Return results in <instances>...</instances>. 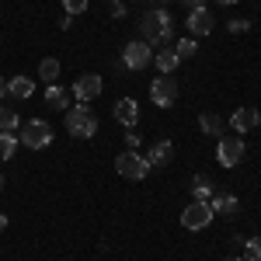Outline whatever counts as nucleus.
<instances>
[{
    "label": "nucleus",
    "instance_id": "obj_35",
    "mask_svg": "<svg viewBox=\"0 0 261 261\" xmlns=\"http://www.w3.org/2000/svg\"><path fill=\"white\" fill-rule=\"evenodd\" d=\"M108 4H112V0H108Z\"/></svg>",
    "mask_w": 261,
    "mask_h": 261
},
{
    "label": "nucleus",
    "instance_id": "obj_22",
    "mask_svg": "<svg viewBox=\"0 0 261 261\" xmlns=\"http://www.w3.org/2000/svg\"><path fill=\"white\" fill-rule=\"evenodd\" d=\"M174 53H178V60H192V56L199 53V45H195V39H181L178 45H174Z\"/></svg>",
    "mask_w": 261,
    "mask_h": 261
},
{
    "label": "nucleus",
    "instance_id": "obj_10",
    "mask_svg": "<svg viewBox=\"0 0 261 261\" xmlns=\"http://www.w3.org/2000/svg\"><path fill=\"white\" fill-rule=\"evenodd\" d=\"M230 125H233L237 133H251L254 125H261V112L254 105H244V108H237V112L230 115Z\"/></svg>",
    "mask_w": 261,
    "mask_h": 261
},
{
    "label": "nucleus",
    "instance_id": "obj_2",
    "mask_svg": "<svg viewBox=\"0 0 261 261\" xmlns=\"http://www.w3.org/2000/svg\"><path fill=\"white\" fill-rule=\"evenodd\" d=\"M66 133H70V136H84V140H91V136L98 133V115H94L87 105L70 108V112H66Z\"/></svg>",
    "mask_w": 261,
    "mask_h": 261
},
{
    "label": "nucleus",
    "instance_id": "obj_21",
    "mask_svg": "<svg viewBox=\"0 0 261 261\" xmlns=\"http://www.w3.org/2000/svg\"><path fill=\"white\" fill-rule=\"evenodd\" d=\"M14 129H18V112L4 105L0 108V133H14Z\"/></svg>",
    "mask_w": 261,
    "mask_h": 261
},
{
    "label": "nucleus",
    "instance_id": "obj_5",
    "mask_svg": "<svg viewBox=\"0 0 261 261\" xmlns=\"http://www.w3.org/2000/svg\"><path fill=\"white\" fill-rule=\"evenodd\" d=\"M150 98H153V105H161V108H171V105L178 101V81L167 77V73H161L157 81L150 84Z\"/></svg>",
    "mask_w": 261,
    "mask_h": 261
},
{
    "label": "nucleus",
    "instance_id": "obj_34",
    "mask_svg": "<svg viewBox=\"0 0 261 261\" xmlns=\"http://www.w3.org/2000/svg\"><path fill=\"white\" fill-rule=\"evenodd\" d=\"M153 4H167V0H153Z\"/></svg>",
    "mask_w": 261,
    "mask_h": 261
},
{
    "label": "nucleus",
    "instance_id": "obj_30",
    "mask_svg": "<svg viewBox=\"0 0 261 261\" xmlns=\"http://www.w3.org/2000/svg\"><path fill=\"white\" fill-rule=\"evenodd\" d=\"M4 226H7V216H0V230H4Z\"/></svg>",
    "mask_w": 261,
    "mask_h": 261
},
{
    "label": "nucleus",
    "instance_id": "obj_31",
    "mask_svg": "<svg viewBox=\"0 0 261 261\" xmlns=\"http://www.w3.org/2000/svg\"><path fill=\"white\" fill-rule=\"evenodd\" d=\"M223 261H244V258H223Z\"/></svg>",
    "mask_w": 261,
    "mask_h": 261
},
{
    "label": "nucleus",
    "instance_id": "obj_19",
    "mask_svg": "<svg viewBox=\"0 0 261 261\" xmlns=\"http://www.w3.org/2000/svg\"><path fill=\"white\" fill-rule=\"evenodd\" d=\"M39 77H42L45 84H56V77H60V60H56V56L42 60V63H39Z\"/></svg>",
    "mask_w": 261,
    "mask_h": 261
},
{
    "label": "nucleus",
    "instance_id": "obj_33",
    "mask_svg": "<svg viewBox=\"0 0 261 261\" xmlns=\"http://www.w3.org/2000/svg\"><path fill=\"white\" fill-rule=\"evenodd\" d=\"M0 188H4V174H0Z\"/></svg>",
    "mask_w": 261,
    "mask_h": 261
},
{
    "label": "nucleus",
    "instance_id": "obj_4",
    "mask_svg": "<svg viewBox=\"0 0 261 261\" xmlns=\"http://www.w3.org/2000/svg\"><path fill=\"white\" fill-rule=\"evenodd\" d=\"M115 171H119L125 181H143L146 174H150V161L129 150V153H122L119 161H115Z\"/></svg>",
    "mask_w": 261,
    "mask_h": 261
},
{
    "label": "nucleus",
    "instance_id": "obj_8",
    "mask_svg": "<svg viewBox=\"0 0 261 261\" xmlns=\"http://www.w3.org/2000/svg\"><path fill=\"white\" fill-rule=\"evenodd\" d=\"M244 157V140L241 136H220V146H216V161L223 167H237Z\"/></svg>",
    "mask_w": 261,
    "mask_h": 261
},
{
    "label": "nucleus",
    "instance_id": "obj_11",
    "mask_svg": "<svg viewBox=\"0 0 261 261\" xmlns=\"http://www.w3.org/2000/svg\"><path fill=\"white\" fill-rule=\"evenodd\" d=\"M188 32H192V35H209V32H213V14H209L205 7L188 11Z\"/></svg>",
    "mask_w": 261,
    "mask_h": 261
},
{
    "label": "nucleus",
    "instance_id": "obj_9",
    "mask_svg": "<svg viewBox=\"0 0 261 261\" xmlns=\"http://www.w3.org/2000/svg\"><path fill=\"white\" fill-rule=\"evenodd\" d=\"M101 77L98 73H84V77H77V84H73V98L81 101V105H87V101H94L101 94Z\"/></svg>",
    "mask_w": 261,
    "mask_h": 261
},
{
    "label": "nucleus",
    "instance_id": "obj_25",
    "mask_svg": "<svg viewBox=\"0 0 261 261\" xmlns=\"http://www.w3.org/2000/svg\"><path fill=\"white\" fill-rule=\"evenodd\" d=\"M63 7H66V14H84L87 11V0H63Z\"/></svg>",
    "mask_w": 261,
    "mask_h": 261
},
{
    "label": "nucleus",
    "instance_id": "obj_18",
    "mask_svg": "<svg viewBox=\"0 0 261 261\" xmlns=\"http://www.w3.org/2000/svg\"><path fill=\"white\" fill-rule=\"evenodd\" d=\"M45 105H49V108H66V105H70V94L63 91L60 84H49V91H45Z\"/></svg>",
    "mask_w": 261,
    "mask_h": 261
},
{
    "label": "nucleus",
    "instance_id": "obj_24",
    "mask_svg": "<svg viewBox=\"0 0 261 261\" xmlns=\"http://www.w3.org/2000/svg\"><path fill=\"white\" fill-rule=\"evenodd\" d=\"M244 247H247V261H261V237L244 241Z\"/></svg>",
    "mask_w": 261,
    "mask_h": 261
},
{
    "label": "nucleus",
    "instance_id": "obj_3",
    "mask_svg": "<svg viewBox=\"0 0 261 261\" xmlns=\"http://www.w3.org/2000/svg\"><path fill=\"white\" fill-rule=\"evenodd\" d=\"M28 150H45L49 143H53V129H49V122H42V119H32L24 129H21V136H18Z\"/></svg>",
    "mask_w": 261,
    "mask_h": 261
},
{
    "label": "nucleus",
    "instance_id": "obj_29",
    "mask_svg": "<svg viewBox=\"0 0 261 261\" xmlns=\"http://www.w3.org/2000/svg\"><path fill=\"white\" fill-rule=\"evenodd\" d=\"M4 94H7V84H4V81H0V98H4Z\"/></svg>",
    "mask_w": 261,
    "mask_h": 261
},
{
    "label": "nucleus",
    "instance_id": "obj_28",
    "mask_svg": "<svg viewBox=\"0 0 261 261\" xmlns=\"http://www.w3.org/2000/svg\"><path fill=\"white\" fill-rule=\"evenodd\" d=\"M181 4H185L188 11H195V7H205V0H181Z\"/></svg>",
    "mask_w": 261,
    "mask_h": 261
},
{
    "label": "nucleus",
    "instance_id": "obj_26",
    "mask_svg": "<svg viewBox=\"0 0 261 261\" xmlns=\"http://www.w3.org/2000/svg\"><path fill=\"white\" fill-rule=\"evenodd\" d=\"M247 28H251V21H244V18L230 21V32H247Z\"/></svg>",
    "mask_w": 261,
    "mask_h": 261
},
{
    "label": "nucleus",
    "instance_id": "obj_6",
    "mask_svg": "<svg viewBox=\"0 0 261 261\" xmlns=\"http://www.w3.org/2000/svg\"><path fill=\"white\" fill-rule=\"evenodd\" d=\"M213 223V205L209 202H192L185 213H181V226L185 230H205Z\"/></svg>",
    "mask_w": 261,
    "mask_h": 261
},
{
    "label": "nucleus",
    "instance_id": "obj_14",
    "mask_svg": "<svg viewBox=\"0 0 261 261\" xmlns=\"http://www.w3.org/2000/svg\"><path fill=\"white\" fill-rule=\"evenodd\" d=\"M209 205H213V213H223V216H233V213L241 209V202H237V195H226V192H220V195H213V199H209Z\"/></svg>",
    "mask_w": 261,
    "mask_h": 261
},
{
    "label": "nucleus",
    "instance_id": "obj_20",
    "mask_svg": "<svg viewBox=\"0 0 261 261\" xmlns=\"http://www.w3.org/2000/svg\"><path fill=\"white\" fill-rule=\"evenodd\" d=\"M199 125H202V133H209V136H223V119L216 112H205L199 119Z\"/></svg>",
    "mask_w": 261,
    "mask_h": 261
},
{
    "label": "nucleus",
    "instance_id": "obj_32",
    "mask_svg": "<svg viewBox=\"0 0 261 261\" xmlns=\"http://www.w3.org/2000/svg\"><path fill=\"white\" fill-rule=\"evenodd\" d=\"M220 4H237V0H220Z\"/></svg>",
    "mask_w": 261,
    "mask_h": 261
},
{
    "label": "nucleus",
    "instance_id": "obj_23",
    "mask_svg": "<svg viewBox=\"0 0 261 261\" xmlns=\"http://www.w3.org/2000/svg\"><path fill=\"white\" fill-rule=\"evenodd\" d=\"M14 150H18V140H14L11 133H0V161H7Z\"/></svg>",
    "mask_w": 261,
    "mask_h": 261
},
{
    "label": "nucleus",
    "instance_id": "obj_7",
    "mask_svg": "<svg viewBox=\"0 0 261 261\" xmlns=\"http://www.w3.org/2000/svg\"><path fill=\"white\" fill-rule=\"evenodd\" d=\"M122 63L129 66V70H146L150 63H153V49L146 45V42H129L125 49H122Z\"/></svg>",
    "mask_w": 261,
    "mask_h": 261
},
{
    "label": "nucleus",
    "instance_id": "obj_27",
    "mask_svg": "<svg viewBox=\"0 0 261 261\" xmlns=\"http://www.w3.org/2000/svg\"><path fill=\"white\" fill-rule=\"evenodd\" d=\"M112 14H115V18H125V7H122L119 0H112Z\"/></svg>",
    "mask_w": 261,
    "mask_h": 261
},
{
    "label": "nucleus",
    "instance_id": "obj_1",
    "mask_svg": "<svg viewBox=\"0 0 261 261\" xmlns=\"http://www.w3.org/2000/svg\"><path fill=\"white\" fill-rule=\"evenodd\" d=\"M140 28H143V42H146L150 49L171 42V35H174V24H171V14H167V11H150V14H143Z\"/></svg>",
    "mask_w": 261,
    "mask_h": 261
},
{
    "label": "nucleus",
    "instance_id": "obj_16",
    "mask_svg": "<svg viewBox=\"0 0 261 261\" xmlns=\"http://www.w3.org/2000/svg\"><path fill=\"white\" fill-rule=\"evenodd\" d=\"M192 195H195V202L213 199V181H209V174H195L192 178Z\"/></svg>",
    "mask_w": 261,
    "mask_h": 261
},
{
    "label": "nucleus",
    "instance_id": "obj_13",
    "mask_svg": "<svg viewBox=\"0 0 261 261\" xmlns=\"http://www.w3.org/2000/svg\"><path fill=\"white\" fill-rule=\"evenodd\" d=\"M146 161H150V167L153 164H161V167H167V164L174 161V146L167 140H157L153 146H150V153H146Z\"/></svg>",
    "mask_w": 261,
    "mask_h": 261
},
{
    "label": "nucleus",
    "instance_id": "obj_15",
    "mask_svg": "<svg viewBox=\"0 0 261 261\" xmlns=\"http://www.w3.org/2000/svg\"><path fill=\"white\" fill-rule=\"evenodd\" d=\"M7 94L18 98V101H24V98L35 94V84L28 81V77H11V81H7Z\"/></svg>",
    "mask_w": 261,
    "mask_h": 261
},
{
    "label": "nucleus",
    "instance_id": "obj_17",
    "mask_svg": "<svg viewBox=\"0 0 261 261\" xmlns=\"http://www.w3.org/2000/svg\"><path fill=\"white\" fill-rule=\"evenodd\" d=\"M153 60H157V66H161V73H167V77H171V73L178 70V63H181L174 49H161V53H157Z\"/></svg>",
    "mask_w": 261,
    "mask_h": 261
},
{
    "label": "nucleus",
    "instance_id": "obj_12",
    "mask_svg": "<svg viewBox=\"0 0 261 261\" xmlns=\"http://www.w3.org/2000/svg\"><path fill=\"white\" fill-rule=\"evenodd\" d=\"M115 119H119L125 129H133V125L140 122V105H136L133 98H122L119 105H115Z\"/></svg>",
    "mask_w": 261,
    "mask_h": 261
}]
</instances>
